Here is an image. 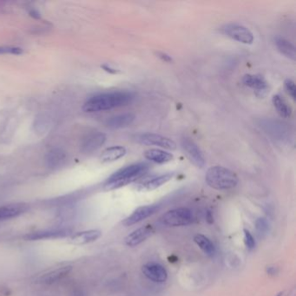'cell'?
<instances>
[{
  "label": "cell",
  "mask_w": 296,
  "mask_h": 296,
  "mask_svg": "<svg viewBox=\"0 0 296 296\" xmlns=\"http://www.w3.org/2000/svg\"><path fill=\"white\" fill-rule=\"evenodd\" d=\"M134 96L128 91H112L96 95L87 100L83 110L86 112H99L128 105Z\"/></svg>",
  "instance_id": "cell-1"
},
{
  "label": "cell",
  "mask_w": 296,
  "mask_h": 296,
  "mask_svg": "<svg viewBox=\"0 0 296 296\" xmlns=\"http://www.w3.org/2000/svg\"><path fill=\"white\" fill-rule=\"evenodd\" d=\"M150 165L146 162H137L134 164L120 168L109 177L104 184V189L113 191L128 185L131 182L143 177L150 170Z\"/></svg>",
  "instance_id": "cell-2"
},
{
  "label": "cell",
  "mask_w": 296,
  "mask_h": 296,
  "mask_svg": "<svg viewBox=\"0 0 296 296\" xmlns=\"http://www.w3.org/2000/svg\"><path fill=\"white\" fill-rule=\"evenodd\" d=\"M205 181L214 189L228 191L237 187L239 179L237 174L230 170L222 166H214L207 171Z\"/></svg>",
  "instance_id": "cell-3"
},
{
  "label": "cell",
  "mask_w": 296,
  "mask_h": 296,
  "mask_svg": "<svg viewBox=\"0 0 296 296\" xmlns=\"http://www.w3.org/2000/svg\"><path fill=\"white\" fill-rule=\"evenodd\" d=\"M193 219V214L191 209L179 208L166 212L161 218V221L164 225L168 227H179L191 224Z\"/></svg>",
  "instance_id": "cell-4"
},
{
  "label": "cell",
  "mask_w": 296,
  "mask_h": 296,
  "mask_svg": "<svg viewBox=\"0 0 296 296\" xmlns=\"http://www.w3.org/2000/svg\"><path fill=\"white\" fill-rule=\"evenodd\" d=\"M222 32L240 43L251 45L253 42V35L250 30L239 24H228L222 27Z\"/></svg>",
  "instance_id": "cell-5"
},
{
  "label": "cell",
  "mask_w": 296,
  "mask_h": 296,
  "mask_svg": "<svg viewBox=\"0 0 296 296\" xmlns=\"http://www.w3.org/2000/svg\"><path fill=\"white\" fill-rule=\"evenodd\" d=\"M137 141L146 145L158 146L168 151H175L177 149V143L173 140L154 133L140 135L139 137H137Z\"/></svg>",
  "instance_id": "cell-6"
},
{
  "label": "cell",
  "mask_w": 296,
  "mask_h": 296,
  "mask_svg": "<svg viewBox=\"0 0 296 296\" xmlns=\"http://www.w3.org/2000/svg\"><path fill=\"white\" fill-rule=\"evenodd\" d=\"M182 149L185 151L186 155L198 168H203L205 166L206 161L202 151L193 140L188 137H183L182 139Z\"/></svg>",
  "instance_id": "cell-7"
},
{
  "label": "cell",
  "mask_w": 296,
  "mask_h": 296,
  "mask_svg": "<svg viewBox=\"0 0 296 296\" xmlns=\"http://www.w3.org/2000/svg\"><path fill=\"white\" fill-rule=\"evenodd\" d=\"M106 141V135L100 131L90 132L81 142V151L84 154H91L103 145Z\"/></svg>",
  "instance_id": "cell-8"
},
{
  "label": "cell",
  "mask_w": 296,
  "mask_h": 296,
  "mask_svg": "<svg viewBox=\"0 0 296 296\" xmlns=\"http://www.w3.org/2000/svg\"><path fill=\"white\" fill-rule=\"evenodd\" d=\"M142 273L152 282L162 283L168 279V272L158 263H147L142 268Z\"/></svg>",
  "instance_id": "cell-9"
},
{
  "label": "cell",
  "mask_w": 296,
  "mask_h": 296,
  "mask_svg": "<svg viewBox=\"0 0 296 296\" xmlns=\"http://www.w3.org/2000/svg\"><path fill=\"white\" fill-rule=\"evenodd\" d=\"M158 209H159V206L158 205L142 206V207L137 208L133 213L131 214L130 217H127L122 222V223H123V225L125 226L133 225V224L141 222L142 220L151 217L152 215L157 213Z\"/></svg>",
  "instance_id": "cell-10"
},
{
  "label": "cell",
  "mask_w": 296,
  "mask_h": 296,
  "mask_svg": "<svg viewBox=\"0 0 296 296\" xmlns=\"http://www.w3.org/2000/svg\"><path fill=\"white\" fill-rule=\"evenodd\" d=\"M71 234L70 229H51V230L37 231L28 234L24 237L27 241H40V240L56 239L68 237Z\"/></svg>",
  "instance_id": "cell-11"
},
{
  "label": "cell",
  "mask_w": 296,
  "mask_h": 296,
  "mask_svg": "<svg viewBox=\"0 0 296 296\" xmlns=\"http://www.w3.org/2000/svg\"><path fill=\"white\" fill-rule=\"evenodd\" d=\"M153 233H154L153 227L151 225H146L130 234L128 237H126L124 242L129 247H136L148 239Z\"/></svg>",
  "instance_id": "cell-12"
},
{
  "label": "cell",
  "mask_w": 296,
  "mask_h": 296,
  "mask_svg": "<svg viewBox=\"0 0 296 296\" xmlns=\"http://www.w3.org/2000/svg\"><path fill=\"white\" fill-rule=\"evenodd\" d=\"M71 269H72V267L71 266L61 267V268L54 269V270L45 273L43 276L38 277L37 282L42 283V284H52V283L58 282L60 280L65 278L71 272Z\"/></svg>",
  "instance_id": "cell-13"
},
{
  "label": "cell",
  "mask_w": 296,
  "mask_h": 296,
  "mask_svg": "<svg viewBox=\"0 0 296 296\" xmlns=\"http://www.w3.org/2000/svg\"><path fill=\"white\" fill-rule=\"evenodd\" d=\"M174 177V173H166L161 176L152 177L150 179L145 180L139 184L140 189L142 191H154L161 186L165 184L166 182L171 181Z\"/></svg>",
  "instance_id": "cell-14"
},
{
  "label": "cell",
  "mask_w": 296,
  "mask_h": 296,
  "mask_svg": "<svg viewBox=\"0 0 296 296\" xmlns=\"http://www.w3.org/2000/svg\"><path fill=\"white\" fill-rule=\"evenodd\" d=\"M102 236V232L97 229L82 231L73 235L71 238V243L75 245H84L90 242H93L99 239Z\"/></svg>",
  "instance_id": "cell-15"
},
{
  "label": "cell",
  "mask_w": 296,
  "mask_h": 296,
  "mask_svg": "<svg viewBox=\"0 0 296 296\" xmlns=\"http://www.w3.org/2000/svg\"><path fill=\"white\" fill-rule=\"evenodd\" d=\"M144 157L149 161L158 163V164H163V163L171 162L174 158L173 155L170 152L162 151L159 149H151L146 151L144 152Z\"/></svg>",
  "instance_id": "cell-16"
},
{
  "label": "cell",
  "mask_w": 296,
  "mask_h": 296,
  "mask_svg": "<svg viewBox=\"0 0 296 296\" xmlns=\"http://www.w3.org/2000/svg\"><path fill=\"white\" fill-rule=\"evenodd\" d=\"M242 82L244 83V86H248L258 92H263L267 91L268 88V82L264 77L260 75H245L244 77L242 78Z\"/></svg>",
  "instance_id": "cell-17"
},
{
  "label": "cell",
  "mask_w": 296,
  "mask_h": 296,
  "mask_svg": "<svg viewBox=\"0 0 296 296\" xmlns=\"http://www.w3.org/2000/svg\"><path fill=\"white\" fill-rule=\"evenodd\" d=\"M66 160V153L62 149H52L49 151L46 157V165L49 168H57L64 164Z\"/></svg>",
  "instance_id": "cell-18"
},
{
  "label": "cell",
  "mask_w": 296,
  "mask_h": 296,
  "mask_svg": "<svg viewBox=\"0 0 296 296\" xmlns=\"http://www.w3.org/2000/svg\"><path fill=\"white\" fill-rule=\"evenodd\" d=\"M127 151L122 146H112L107 148L100 156V161L102 162H115L125 156Z\"/></svg>",
  "instance_id": "cell-19"
},
{
  "label": "cell",
  "mask_w": 296,
  "mask_h": 296,
  "mask_svg": "<svg viewBox=\"0 0 296 296\" xmlns=\"http://www.w3.org/2000/svg\"><path fill=\"white\" fill-rule=\"evenodd\" d=\"M135 118L136 117L132 113L117 115V116L109 118L106 122V124L109 128L111 129L124 128V127L131 125V123L134 122Z\"/></svg>",
  "instance_id": "cell-20"
},
{
  "label": "cell",
  "mask_w": 296,
  "mask_h": 296,
  "mask_svg": "<svg viewBox=\"0 0 296 296\" xmlns=\"http://www.w3.org/2000/svg\"><path fill=\"white\" fill-rule=\"evenodd\" d=\"M26 206L22 204H15V205L4 206L0 208V221L11 219L13 217H17L26 212Z\"/></svg>",
  "instance_id": "cell-21"
},
{
  "label": "cell",
  "mask_w": 296,
  "mask_h": 296,
  "mask_svg": "<svg viewBox=\"0 0 296 296\" xmlns=\"http://www.w3.org/2000/svg\"><path fill=\"white\" fill-rule=\"evenodd\" d=\"M276 45L282 54L290 59L295 60V47L290 41L284 37H278L276 38Z\"/></svg>",
  "instance_id": "cell-22"
},
{
  "label": "cell",
  "mask_w": 296,
  "mask_h": 296,
  "mask_svg": "<svg viewBox=\"0 0 296 296\" xmlns=\"http://www.w3.org/2000/svg\"><path fill=\"white\" fill-rule=\"evenodd\" d=\"M194 242L197 243L203 253H206L208 257H213L216 253V248L214 246L213 242L203 235H197L194 237Z\"/></svg>",
  "instance_id": "cell-23"
},
{
  "label": "cell",
  "mask_w": 296,
  "mask_h": 296,
  "mask_svg": "<svg viewBox=\"0 0 296 296\" xmlns=\"http://www.w3.org/2000/svg\"><path fill=\"white\" fill-rule=\"evenodd\" d=\"M273 106L277 110L278 114L282 117L288 118L292 114V110L288 106V103L285 101L284 98L280 95H274L272 99Z\"/></svg>",
  "instance_id": "cell-24"
},
{
  "label": "cell",
  "mask_w": 296,
  "mask_h": 296,
  "mask_svg": "<svg viewBox=\"0 0 296 296\" xmlns=\"http://www.w3.org/2000/svg\"><path fill=\"white\" fill-rule=\"evenodd\" d=\"M263 125L265 126L266 130L268 131V133L273 135L274 137L282 138L286 135V131H285V129L283 128V126L281 123H277V122H271L268 121L267 123H265Z\"/></svg>",
  "instance_id": "cell-25"
},
{
  "label": "cell",
  "mask_w": 296,
  "mask_h": 296,
  "mask_svg": "<svg viewBox=\"0 0 296 296\" xmlns=\"http://www.w3.org/2000/svg\"><path fill=\"white\" fill-rule=\"evenodd\" d=\"M23 53V50L16 46H0V55L12 54L20 55Z\"/></svg>",
  "instance_id": "cell-26"
},
{
  "label": "cell",
  "mask_w": 296,
  "mask_h": 296,
  "mask_svg": "<svg viewBox=\"0 0 296 296\" xmlns=\"http://www.w3.org/2000/svg\"><path fill=\"white\" fill-rule=\"evenodd\" d=\"M256 228L259 235H265L268 230V222L265 218H259L256 222Z\"/></svg>",
  "instance_id": "cell-27"
},
{
  "label": "cell",
  "mask_w": 296,
  "mask_h": 296,
  "mask_svg": "<svg viewBox=\"0 0 296 296\" xmlns=\"http://www.w3.org/2000/svg\"><path fill=\"white\" fill-rule=\"evenodd\" d=\"M285 89L288 92V94L290 96L293 100L296 97L295 83L292 79H287L285 81Z\"/></svg>",
  "instance_id": "cell-28"
},
{
  "label": "cell",
  "mask_w": 296,
  "mask_h": 296,
  "mask_svg": "<svg viewBox=\"0 0 296 296\" xmlns=\"http://www.w3.org/2000/svg\"><path fill=\"white\" fill-rule=\"evenodd\" d=\"M244 239L245 244H246L248 249H252V248L256 247L255 238H253V236L251 235L250 232L247 230V229H244Z\"/></svg>",
  "instance_id": "cell-29"
},
{
  "label": "cell",
  "mask_w": 296,
  "mask_h": 296,
  "mask_svg": "<svg viewBox=\"0 0 296 296\" xmlns=\"http://www.w3.org/2000/svg\"><path fill=\"white\" fill-rule=\"evenodd\" d=\"M157 57H160V58L163 60V61L168 62V63L172 62V57H171V56H168V54H166L164 52H157Z\"/></svg>",
  "instance_id": "cell-30"
},
{
  "label": "cell",
  "mask_w": 296,
  "mask_h": 296,
  "mask_svg": "<svg viewBox=\"0 0 296 296\" xmlns=\"http://www.w3.org/2000/svg\"><path fill=\"white\" fill-rule=\"evenodd\" d=\"M29 14H30L31 17H33V18H36V19H40V18H41V16H40L39 12H37V10H35V9L30 10Z\"/></svg>",
  "instance_id": "cell-31"
},
{
  "label": "cell",
  "mask_w": 296,
  "mask_h": 296,
  "mask_svg": "<svg viewBox=\"0 0 296 296\" xmlns=\"http://www.w3.org/2000/svg\"><path fill=\"white\" fill-rule=\"evenodd\" d=\"M206 220H207V222H208L209 224H212V223H213V215H212L210 211H208V212H207V215H206Z\"/></svg>",
  "instance_id": "cell-32"
},
{
  "label": "cell",
  "mask_w": 296,
  "mask_h": 296,
  "mask_svg": "<svg viewBox=\"0 0 296 296\" xmlns=\"http://www.w3.org/2000/svg\"><path fill=\"white\" fill-rule=\"evenodd\" d=\"M103 68L104 69V71H109V72H111V73H116V72H117L116 70H114V69L110 68V67L107 66H103Z\"/></svg>",
  "instance_id": "cell-33"
},
{
  "label": "cell",
  "mask_w": 296,
  "mask_h": 296,
  "mask_svg": "<svg viewBox=\"0 0 296 296\" xmlns=\"http://www.w3.org/2000/svg\"><path fill=\"white\" fill-rule=\"evenodd\" d=\"M282 293H278V294H277V295H276V296H282Z\"/></svg>",
  "instance_id": "cell-34"
}]
</instances>
